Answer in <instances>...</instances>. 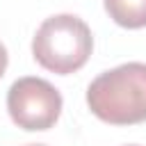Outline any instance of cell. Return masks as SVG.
Masks as SVG:
<instances>
[{"label":"cell","mask_w":146,"mask_h":146,"mask_svg":"<svg viewBox=\"0 0 146 146\" xmlns=\"http://www.w3.org/2000/svg\"><path fill=\"white\" fill-rule=\"evenodd\" d=\"M87 105L110 125H137L146 121V64L128 62L100 73L87 87Z\"/></svg>","instance_id":"cell-1"},{"label":"cell","mask_w":146,"mask_h":146,"mask_svg":"<svg viewBox=\"0 0 146 146\" xmlns=\"http://www.w3.org/2000/svg\"><path fill=\"white\" fill-rule=\"evenodd\" d=\"M94 50L89 25L73 14L46 18L32 39V57L50 73L68 75L80 71Z\"/></svg>","instance_id":"cell-2"},{"label":"cell","mask_w":146,"mask_h":146,"mask_svg":"<svg viewBox=\"0 0 146 146\" xmlns=\"http://www.w3.org/2000/svg\"><path fill=\"white\" fill-rule=\"evenodd\" d=\"M7 112L23 130H48L62 114V94L43 78H18L7 91Z\"/></svg>","instance_id":"cell-3"},{"label":"cell","mask_w":146,"mask_h":146,"mask_svg":"<svg viewBox=\"0 0 146 146\" xmlns=\"http://www.w3.org/2000/svg\"><path fill=\"white\" fill-rule=\"evenodd\" d=\"M110 18L128 30L146 27V0H103Z\"/></svg>","instance_id":"cell-4"},{"label":"cell","mask_w":146,"mask_h":146,"mask_svg":"<svg viewBox=\"0 0 146 146\" xmlns=\"http://www.w3.org/2000/svg\"><path fill=\"white\" fill-rule=\"evenodd\" d=\"M7 64H9V55H7V48H5V46H2V41H0V78L5 75Z\"/></svg>","instance_id":"cell-5"},{"label":"cell","mask_w":146,"mask_h":146,"mask_svg":"<svg viewBox=\"0 0 146 146\" xmlns=\"http://www.w3.org/2000/svg\"><path fill=\"white\" fill-rule=\"evenodd\" d=\"M27 146H43V144H27Z\"/></svg>","instance_id":"cell-6"},{"label":"cell","mask_w":146,"mask_h":146,"mask_svg":"<svg viewBox=\"0 0 146 146\" xmlns=\"http://www.w3.org/2000/svg\"><path fill=\"white\" fill-rule=\"evenodd\" d=\"M130 146H137V144H130Z\"/></svg>","instance_id":"cell-7"}]
</instances>
